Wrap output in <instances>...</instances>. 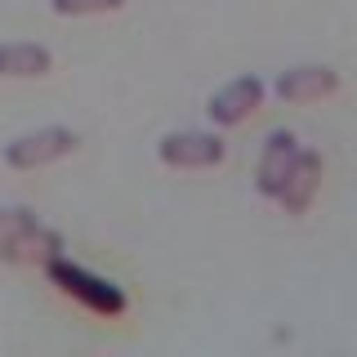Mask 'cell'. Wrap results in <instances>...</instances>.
<instances>
[{
	"label": "cell",
	"instance_id": "obj_11",
	"mask_svg": "<svg viewBox=\"0 0 357 357\" xmlns=\"http://www.w3.org/2000/svg\"><path fill=\"white\" fill-rule=\"evenodd\" d=\"M27 223H36V215L31 210H22V206H14V210H0V241H9L14 232H22Z\"/></svg>",
	"mask_w": 357,
	"mask_h": 357
},
{
	"label": "cell",
	"instance_id": "obj_8",
	"mask_svg": "<svg viewBox=\"0 0 357 357\" xmlns=\"http://www.w3.org/2000/svg\"><path fill=\"white\" fill-rule=\"evenodd\" d=\"M59 250H63V237L59 232H50V228H40V223H27L22 232H14L9 241H0V255H5L9 264H50V259H59Z\"/></svg>",
	"mask_w": 357,
	"mask_h": 357
},
{
	"label": "cell",
	"instance_id": "obj_6",
	"mask_svg": "<svg viewBox=\"0 0 357 357\" xmlns=\"http://www.w3.org/2000/svg\"><path fill=\"white\" fill-rule=\"evenodd\" d=\"M299 156V139L290 130H273L264 143V156H259V170H255V188H259L264 197H277L290 174V165H295Z\"/></svg>",
	"mask_w": 357,
	"mask_h": 357
},
{
	"label": "cell",
	"instance_id": "obj_3",
	"mask_svg": "<svg viewBox=\"0 0 357 357\" xmlns=\"http://www.w3.org/2000/svg\"><path fill=\"white\" fill-rule=\"evenodd\" d=\"M156 152H161V161L174 165V170H206V165H219L228 148H223V139L210 134V130H174L156 143Z\"/></svg>",
	"mask_w": 357,
	"mask_h": 357
},
{
	"label": "cell",
	"instance_id": "obj_7",
	"mask_svg": "<svg viewBox=\"0 0 357 357\" xmlns=\"http://www.w3.org/2000/svg\"><path fill=\"white\" fill-rule=\"evenodd\" d=\"M317 188H321V156L299 148V156H295V165H290L277 201H282L286 215H304V210L312 206V197H317Z\"/></svg>",
	"mask_w": 357,
	"mask_h": 357
},
{
	"label": "cell",
	"instance_id": "obj_10",
	"mask_svg": "<svg viewBox=\"0 0 357 357\" xmlns=\"http://www.w3.org/2000/svg\"><path fill=\"white\" fill-rule=\"evenodd\" d=\"M126 0H50L54 14L63 18H85V14H112V9H121Z\"/></svg>",
	"mask_w": 357,
	"mask_h": 357
},
{
	"label": "cell",
	"instance_id": "obj_1",
	"mask_svg": "<svg viewBox=\"0 0 357 357\" xmlns=\"http://www.w3.org/2000/svg\"><path fill=\"white\" fill-rule=\"evenodd\" d=\"M45 273H50V282L59 286L63 295H72L76 304H85L89 312H98V317H121V312H126V290L112 286L107 277H98V273H89V268H81V264L63 259V255L45 264Z\"/></svg>",
	"mask_w": 357,
	"mask_h": 357
},
{
	"label": "cell",
	"instance_id": "obj_4",
	"mask_svg": "<svg viewBox=\"0 0 357 357\" xmlns=\"http://www.w3.org/2000/svg\"><path fill=\"white\" fill-rule=\"evenodd\" d=\"M340 89V72L321 63H304V67H290V72L277 76V98L282 103H321Z\"/></svg>",
	"mask_w": 357,
	"mask_h": 357
},
{
	"label": "cell",
	"instance_id": "obj_9",
	"mask_svg": "<svg viewBox=\"0 0 357 357\" xmlns=\"http://www.w3.org/2000/svg\"><path fill=\"white\" fill-rule=\"evenodd\" d=\"M50 67H54V54L45 45H31V40H5L0 45V76L31 81V76H45Z\"/></svg>",
	"mask_w": 357,
	"mask_h": 357
},
{
	"label": "cell",
	"instance_id": "obj_2",
	"mask_svg": "<svg viewBox=\"0 0 357 357\" xmlns=\"http://www.w3.org/2000/svg\"><path fill=\"white\" fill-rule=\"evenodd\" d=\"M76 148H81L76 130L45 126V130H31V134H22V139L5 143V161L14 165V170H40V165H54V161H63V156H72Z\"/></svg>",
	"mask_w": 357,
	"mask_h": 357
},
{
	"label": "cell",
	"instance_id": "obj_5",
	"mask_svg": "<svg viewBox=\"0 0 357 357\" xmlns=\"http://www.w3.org/2000/svg\"><path fill=\"white\" fill-rule=\"evenodd\" d=\"M259 103H264V81L259 76H237V81H228L223 89L210 94L206 112H210L215 126H241Z\"/></svg>",
	"mask_w": 357,
	"mask_h": 357
}]
</instances>
